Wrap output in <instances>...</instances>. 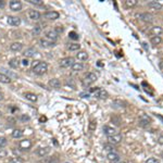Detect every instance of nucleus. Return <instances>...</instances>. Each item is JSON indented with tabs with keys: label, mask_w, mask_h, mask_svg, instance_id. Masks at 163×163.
<instances>
[{
	"label": "nucleus",
	"mask_w": 163,
	"mask_h": 163,
	"mask_svg": "<svg viewBox=\"0 0 163 163\" xmlns=\"http://www.w3.org/2000/svg\"><path fill=\"white\" fill-rule=\"evenodd\" d=\"M48 70V64L46 62H43V61L36 60L33 62L32 64V71L37 75H43L45 74Z\"/></svg>",
	"instance_id": "obj_1"
},
{
	"label": "nucleus",
	"mask_w": 163,
	"mask_h": 163,
	"mask_svg": "<svg viewBox=\"0 0 163 163\" xmlns=\"http://www.w3.org/2000/svg\"><path fill=\"white\" fill-rule=\"evenodd\" d=\"M96 81H97V75L95 74V73H88L85 77L83 78L82 84H83L84 87H88V86H90L92 84H94Z\"/></svg>",
	"instance_id": "obj_2"
},
{
	"label": "nucleus",
	"mask_w": 163,
	"mask_h": 163,
	"mask_svg": "<svg viewBox=\"0 0 163 163\" xmlns=\"http://www.w3.org/2000/svg\"><path fill=\"white\" fill-rule=\"evenodd\" d=\"M92 92H94V96L98 98V99H107L108 96H109V94L107 90L102 88H96V89H92Z\"/></svg>",
	"instance_id": "obj_3"
},
{
	"label": "nucleus",
	"mask_w": 163,
	"mask_h": 163,
	"mask_svg": "<svg viewBox=\"0 0 163 163\" xmlns=\"http://www.w3.org/2000/svg\"><path fill=\"white\" fill-rule=\"evenodd\" d=\"M137 18L142 21L146 22V23H151L153 21V15L151 13H148V12H145V13H139L137 14Z\"/></svg>",
	"instance_id": "obj_4"
},
{
	"label": "nucleus",
	"mask_w": 163,
	"mask_h": 163,
	"mask_svg": "<svg viewBox=\"0 0 163 163\" xmlns=\"http://www.w3.org/2000/svg\"><path fill=\"white\" fill-rule=\"evenodd\" d=\"M74 63V59L71 57H67V58H63V59H61L60 60V66L61 67H64V69H66V67H70L73 65Z\"/></svg>",
	"instance_id": "obj_5"
},
{
	"label": "nucleus",
	"mask_w": 163,
	"mask_h": 163,
	"mask_svg": "<svg viewBox=\"0 0 163 163\" xmlns=\"http://www.w3.org/2000/svg\"><path fill=\"white\" fill-rule=\"evenodd\" d=\"M58 37H59V35L54 32V29L48 31V32H46V34H45V38L50 40V41H52V43H56V41H57Z\"/></svg>",
	"instance_id": "obj_6"
},
{
	"label": "nucleus",
	"mask_w": 163,
	"mask_h": 163,
	"mask_svg": "<svg viewBox=\"0 0 163 163\" xmlns=\"http://www.w3.org/2000/svg\"><path fill=\"white\" fill-rule=\"evenodd\" d=\"M102 131L103 133L108 136V137H110V136H113V135H117V129L113 127H111V126H108V125H104L102 127Z\"/></svg>",
	"instance_id": "obj_7"
},
{
	"label": "nucleus",
	"mask_w": 163,
	"mask_h": 163,
	"mask_svg": "<svg viewBox=\"0 0 163 163\" xmlns=\"http://www.w3.org/2000/svg\"><path fill=\"white\" fill-rule=\"evenodd\" d=\"M19 147H20L21 150H29V149L32 147V142H31L29 139H23V140L20 142Z\"/></svg>",
	"instance_id": "obj_8"
},
{
	"label": "nucleus",
	"mask_w": 163,
	"mask_h": 163,
	"mask_svg": "<svg viewBox=\"0 0 163 163\" xmlns=\"http://www.w3.org/2000/svg\"><path fill=\"white\" fill-rule=\"evenodd\" d=\"M9 7L12 11H20L22 9V4L21 1H18V0H12L9 4Z\"/></svg>",
	"instance_id": "obj_9"
},
{
	"label": "nucleus",
	"mask_w": 163,
	"mask_h": 163,
	"mask_svg": "<svg viewBox=\"0 0 163 163\" xmlns=\"http://www.w3.org/2000/svg\"><path fill=\"white\" fill-rule=\"evenodd\" d=\"M108 140L110 142V145H117V144H120L121 140H122V136H121L120 134L113 135V136L108 137Z\"/></svg>",
	"instance_id": "obj_10"
},
{
	"label": "nucleus",
	"mask_w": 163,
	"mask_h": 163,
	"mask_svg": "<svg viewBox=\"0 0 163 163\" xmlns=\"http://www.w3.org/2000/svg\"><path fill=\"white\" fill-rule=\"evenodd\" d=\"M107 158L109 159V161H111V162H113V163H119L121 162V158L120 156L117 154V152H109L108 153V156H107Z\"/></svg>",
	"instance_id": "obj_11"
},
{
	"label": "nucleus",
	"mask_w": 163,
	"mask_h": 163,
	"mask_svg": "<svg viewBox=\"0 0 163 163\" xmlns=\"http://www.w3.org/2000/svg\"><path fill=\"white\" fill-rule=\"evenodd\" d=\"M148 8L152 11H159L162 9V4L158 1H150L148 2Z\"/></svg>",
	"instance_id": "obj_12"
},
{
	"label": "nucleus",
	"mask_w": 163,
	"mask_h": 163,
	"mask_svg": "<svg viewBox=\"0 0 163 163\" xmlns=\"http://www.w3.org/2000/svg\"><path fill=\"white\" fill-rule=\"evenodd\" d=\"M8 23L12 26H19L21 24V19L18 16H8Z\"/></svg>",
	"instance_id": "obj_13"
},
{
	"label": "nucleus",
	"mask_w": 163,
	"mask_h": 163,
	"mask_svg": "<svg viewBox=\"0 0 163 163\" xmlns=\"http://www.w3.org/2000/svg\"><path fill=\"white\" fill-rule=\"evenodd\" d=\"M59 16H60V14L57 11H48L45 14V18L48 19V20H57V19H59Z\"/></svg>",
	"instance_id": "obj_14"
},
{
	"label": "nucleus",
	"mask_w": 163,
	"mask_h": 163,
	"mask_svg": "<svg viewBox=\"0 0 163 163\" xmlns=\"http://www.w3.org/2000/svg\"><path fill=\"white\" fill-rule=\"evenodd\" d=\"M29 19H32V20H34V21H38V20H40V18H41L40 13H39L37 10H31L29 11Z\"/></svg>",
	"instance_id": "obj_15"
},
{
	"label": "nucleus",
	"mask_w": 163,
	"mask_h": 163,
	"mask_svg": "<svg viewBox=\"0 0 163 163\" xmlns=\"http://www.w3.org/2000/svg\"><path fill=\"white\" fill-rule=\"evenodd\" d=\"M48 84H49L50 87H52V88H56V89L60 88V87H61V82L59 81L58 78H52V79H50Z\"/></svg>",
	"instance_id": "obj_16"
},
{
	"label": "nucleus",
	"mask_w": 163,
	"mask_h": 163,
	"mask_svg": "<svg viewBox=\"0 0 163 163\" xmlns=\"http://www.w3.org/2000/svg\"><path fill=\"white\" fill-rule=\"evenodd\" d=\"M84 67H85V66H84V64L81 63V62H74V63H73V65L71 66V69H72V71L78 72V71H82Z\"/></svg>",
	"instance_id": "obj_17"
},
{
	"label": "nucleus",
	"mask_w": 163,
	"mask_h": 163,
	"mask_svg": "<svg viewBox=\"0 0 163 163\" xmlns=\"http://www.w3.org/2000/svg\"><path fill=\"white\" fill-rule=\"evenodd\" d=\"M50 152V147H45V148H39L37 150V154L39 157H45Z\"/></svg>",
	"instance_id": "obj_18"
},
{
	"label": "nucleus",
	"mask_w": 163,
	"mask_h": 163,
	"mask_svg": "<svg viewBox=\"0 0 163 163\" xmlns=\"http://www.w3.org/2000/svg\"><path fill=\"white\" fill-rule=\"evenodd\" d=\"M36 53H37V50L34 49V48H29V49H26L24 51V56L26 58H32L34 57Z\"/></svg>",
	"instance_id": "obj_19"
},
{
	"label": "nucleus",
	"mask_w": 163,
	"mask_h": 163,
	"mask_svg": "<svg viewBox=\"0 0 163 163\" xmlns=\"http://www.w3.org/2000/svg\"><path fill=\"white\" fill-rule=\"evenodd\" d=\"M76 58L79 61H86L88 59V53L86 51H78V53L76 54Z\"/></svg>",
	"instance_id": "obj_20"
},
{
	"label": "nucleus",
	"mask_w": 163,
	"mask_h": 163,
	"mask_svg": "<svg viewBox=\"0 0 163 163\" xmlns=\"http://www.w3.org/2000/svg\"><path fill=\"white\" fill-rule=\"evenodd\" d=\"M150 32L151 34H153V36H160L163 33V29L161 26H153Z\"/></svg>",
	"instance_id": "obj_21"
},
{
	"label": "nucleus",
	"mask_w": 163,
	"mask_h": 163,
	"mask_svg": "<svg viewBox=\"0 0 163 163\" xmlns=\"http://www.w3.org/2000/svg\"><path fill=\"white\" fill-rule=\"evenodd\" d=\"M39 43H40V45H41L43 47H53L54 46V43H52V41H50V40L46 39L45 37L40 39V40H39Z\"/></svg>",
	"instance_id": "obj_22"
},
{
	"label": "nucleus",
	"mask_w": 163,
	"mask_h": 163,
	"mask_svg": "<svg viewBox=\"0 0 163 163\" xmlns=\"http://www.w3.org/2000/svg\"><path fill=\"white\" fill-rule=\"evenodd\" d=\"M149 124H150V120H149L148 117H142L140 119H139V125H140V126H142V127H147Z\"/></svg>",
	"instance_id": "obj_23"
},
{
	"label": "nucleus",
	"mask_w": 163,
	"mask_h": 163,
	"mask_svg": "<svg viewBox=\"0 0 163 163\" xmlns=\"http://www.w3.org/2000/svg\"><path fill=\"white\" fill-rule=\"evenodd\" d=\"M150 43L152 44L153 46H157V45H160V44L162 43V38H161L160 36H152V37L150 38Z\"/></svg>",
	"instance_id": "obj_24"
},
{
	"label": "nucleus",
	"mask_w": 163,
	"mask_h": 163,
	"mask_svg": "<svg viewBox=\"0 0 163 163\" xmlns=\"http://www.w3.org/2000/svg\"><path fill=\"white\" fill-rule=\"evenodd\" d=\"M22 48H23V45L21 43H13L10 46V49L12 51H21Z\"/></svg>",
	"instance_id": "obj_25"
},
{
	"label": "nucleus",
	"mask_w": 163,
	"mask_h": 163,
	"mask_svg": "<svg viewBox=\"0 0 163 163\" xmlns=\"http://www.w3.org/2000/svg\"><path fill=\"white\" fill-rule=\"evenodd\" d=\"M0 83H4V84H10L11 78L9 76H7L4 73H0Z\"/></svg>",
	"instance_id": "obj_26"
},
{
	"label": "nucleus",
	"mask_w": 163,
	"mask_h": 163,
	"mask_svg": "<svg viewBox=\"0 0 163 163\" xmlns=\"http://www.w3.org/2000/svg\"><path fill=\"white\" fill-rule=\"evenodd\" d=\"M9 65H10L12 69H18L20 66V60L14 58V59H12V60L9 61Z\"/></svg>",
	"instance_id": "obj_27"
},
{
	"label": "nucleus",
	"mask_w": 163,
	"mask_h": 163,
	"mask_svg": "<svg viewBox=\"0 0 163 163\" xmlns=\"http://www.w3.org/2000/svg\"><path fill=\"white\" fill-rule=\"evenodd\" d=\"M24 97L27 100H29V101H33V102H35L36 100H37V96H36L35 94H31V92H26Z\"/></svg>",
	"instance_id": "obj_28"
},
{
	"label": "nucleus",
	"mask_w": 163,
	"mask_h": 163,
	"mask_svg": "<svg viewBox=\"0 0 163 163\" xmlns=\"http://www.w3.org/2000/svg\"><path fill=\"white\" fill-rule=\"evenodd\" d=\"M23 131L22 129H14V131L12 132V137L13 138H21L22 136H23Z\"/></svg>",
	"instance_id": "obj_29"
},
{
	"label": "nucleus",
	"mask_w": 163,
	"mask_h": 163,
	"mask_svg": "<svg viewBox=\"0 0 163 163\" xmlns=\"http://www.w3.org/2000/svg\"><path fill=\"white\" fill-rule=\"evenodd\" d=\"M137 4H138V0H126L125 1V4L128 8H134L135 6H137Z\"/></svg>",
	"instance_id": "obj_30"
},
{
	"label": "nucleus",
	"mask_w": 163,
	"mask_h": 163,
	"mask_svg": "<svg viewBox=\"0 0 163 163\" xmlns=\"http://www.w3.org/2000/svg\"><path fill=\"white\" fill-rule=\"evenodd\" d=\"M9 163H24V160L20 157H13V158L9 159Z\"/></svg>",
	"instance_id": "obj_31"
},
{
	"label": "nucleus",
	"mask_w": 163,
	"mask_h": 163,
	"mask_svg": "<svg viewBox=\"0 0 163 163\" xmlns=\"http://www.w3.org/2000/svg\"><path fill=\"white\" fill-rule=\"evenodd\" d=\"M69 49L71 50V51H78V50L81 49V45L79 44H71L70 46H69Z\"/></svg>",
	"instance_id": "obj_32"
},
{
	"label": "nucleus",
	"mask_w": 163,
	"mask_h": 163,
	"mask_svg": "<svg viewBox=\"0 0 163 163\" xmlns=\"http://www.w3.org/2000/svg\"><path fill=\"white\" fill-rule=\"evenodd\" d=\"M7 138L6 137H0V148H2L7 145Z\"/></svg>",
	"instance_id": "obj_33"
},
{
	"label": "nucleus",
	"mask_w": 163,
	"mask_h": 163,
	"mask_svg": "<svg viewBox=\"0 0 163 163\" xmlns=\"http://www.w3.org/2000/svg\"><path fill=\"white\" fill-rule=\"evenodd\" d=\"M29 1L32 4H35V6H41L43 4V0H29Z\"/></svg>",
	"instance_id": "obj_34"
},
{
	"label": "nucleus",
	"mask_w": 163,
	"mask_h": 163,
	"mask_svg": "<svg viewBox=\"0 0 163 163\" xmlns=\"http://www.w3.org/2000/svg\"><path fill=\"white\" fill-rule=\"evenodd\" d=\"M112 104H113V106L120 104L119 107H121V108H122V107H125V102H123V101H121V100H114L113 102H112Z\"/></svg>",
	"instance_id": "obj_35"
},
{
	"label": "nucleus",
	"mask_w": 163,
	"mask_h": 163,
	"mask_svg": "<svg viewBox=\"0 0 163 163\" xmlns=\"http://www.w3.org/2000/svg\"><path fill=\"white\" fill-rule=\"evenodd\" d=\"M63 31H64L63 26H56V27H54V32L57 33L58 35L61 34V33H63Z\"/></svg>",
	"instance_id": "obj_36"
},
{
	"label": "nucleus",
	"mask_w": 163,
	"mask_h": 163,
	"mask_svg": "<svg viewBox=\"0 0 163 163\" xmlns=\"http://www.w3.org/2000/svg\"><path fill=\"white\" fill-rule=\"evenodd\" d=\"M146 163H160L159 160L156 159V158H149V159L146 160Z\"/></svg>",
	"instance_id": "obj_37"
},
{
	"label": "nucleus",
	"mask_w": 163,
	"mask_h": 163,
	"mask_svg": "<svg viewBox=\"0 0 163 163\" xmlns=\"http://www.w3.org/2000/svg\"><path fill=\"white\" fill-rule=\"evenodd\" d=\"M104 150L109 151V152H113V147L111 145H104Z\"/></svg>",
	"instance_id": "obj_38"
},
{
	"label": "nucleus",
	"mask_w": 163,
	"mask_h": 163,
	"mask_svg": "<svg viewBox=\"0 0 163 163\" xmlns=\"http://www.w3.org/2000/svg\"><path fill=\"white\" fill-rule=\"evenodd\" d=\"M69 36H70V38H72V39H78V34H76L75 32H71Z\"/></svg>",
	"instance_id": "obj_39"
},
{
	"label": "nucleus",
	"mask_w": 163,
	"mask_h": 163,
	"mask_svg": "<svg viewBox=\"0 0 163 163\" xmlns=\"http://www.w3.org/2000/svg\"><path fill=\"white\" fill-rule=\"evenodd\" d=\"M89 128H90L92 131H94V129L96 128V122H95V121H92V122H90V125H89Z\"/></svg>",
	"instance_id": "obj_40"
},
{
	"label": "nucleus",
	"mask_w": 163,
	"mask_h": 163,
	"mask_svg": "<svg viewBox=\"0 0 163 163\" xmlns=\"http://www.w3.org/2000/svg\"><path fill=\"white\" fill-rule=\"evenodd\" d=\"M22 64H23L24 66H29V61L27 60V59H23V60H22Z\"/></svg>",
	"instance_id": "obj_41"
},
{
	"label": "nucleus",
	"mask_w": 163,
	"mask_h": 163,
	"mask_svg": "<svg viewBox=\"0 0 163 163\" xmlns=\"http://www.w3.org/2000/svg\"><path fill=\"white\" fill-rule=\"evenodd\" d=\"M39 32H40V27H39V26H36L35 29H33V34H35V35H37Z\"/></svg>",
	"instance_id": "obj_42"
},
{
	"label": "nucleus",
	"mask_w": 163,
	"mask_h": 163,
	"mask_svg": "<svg viewBox=\"0 0 163 163\" xmlns=\"http://www.w3.org/2000/svg\"><path fill=\"white\" fill-rule=\"evenodd\" d=\"M47 163H59V161H58V159H56V158H52V159L48 160V162Z\"/></svg>",
	"instance_id": "obj_43"
},
{
	"label": "nucleus",
	"mask_w": 163,
	"mask_h": 163,
	"mask_svg": "<svg viewBox=\"0 0 163 163\" xmlns=\"http://www.w3.org/2000/svg\"><path fill=\"white\" fill-rule=\"evenodd\" d=\"M21 120L22 121H29V115H25V114H23L21 117Z\"/></svg>",
	"instance_id": "obj_44"
},
{
	"label": "nucleus",
	"mask_w": 163,
	"mask_h": 163,
	"mask_svg": "<svg viewBox=\"0 0 163 163\" xmlns=\"http://www.w3.org/2000/svg\"><path fill=\"white\" fill-rule=\"evenodd\" d=\"M6 156H7V152H6L4 150H0V158H1V157H6Z\"/></svg>",
	"instance_id": "obj_45"
},
{
	"label": "nucleus",
	"mask_w": 163,
	"mask_h": 163,
	"mask_svg": "<svg viewBox=\"0 0 163 163\" xmlns=\"http://www.w3.org/2000/svg\"><path fill=\"white\" fill-rule=\"evenodd\" d=\"M158 142H159L160 145H163V136H160L159 138H158Z\"/></svg>",
	"instance_id": "obj_46"
},
{
	"label": "nucleus",
	"mask_w": 163,
	"mask_h": 163,
	"mask_svg": "<svg viewBox=\"0 0 163 163\" xmlns=\"http://www.w3.org/2000/svg\"><path fill=\"white\" fill-rule=\"evenodd\" d=\"M4 6H6V2L2 1V0H0V8L2 9V8H4Z\"/></svg>",
	"instance_id": "obj_47"
},
{
	"label": "nucleus",
	"mask_w": 163,
	"mask_h": 163,
	"mask_svg": "<svg viewBox=\"0 0 163 163\" xmlns=\"http://www.w3.org/2000/svg\"><path fill=\"white\" fill-rule=\"evenodd\" d=\"M1 100H4V94H2V92H0V101H1Z\"/></svg>",
	"instance_id": "obj_48"
},
{
	"label": "nucleus",
	"mask_w": 163,
	"mask_h": 163,
	"mask_svg": "<svg viewBox=\"0 0 163 163\" xmlns=\"http://www.w3.org/2000/svg\"><path fill=\"white\" fill-rule=\"evenodd\" d=\"M160 69H161V70L163 71V61L161 62V63H160Z\"/></svg>",
	"instance_id": "obj_49"
},
{
	"label": "nucleus",
	"mask_w": 163,
	"mask_h": 163,
	"mask_svg": "<svg viewBox=\"0 0 163 163\" xmlns=\"http://www.w3.org/2000/svg\"><path fill=\"white\" fill-rule=\"evenodd\" d=\"M43 121H46V117H40V122H43Z\"/></svg>",
	"instance_id": "obj_50"
},
{
	"label": "nucleus",
	"mask_w": 163,
	"mask_h": 163,
	"mask_svg": "<svg viewBox=\"0 0 163 163\" xmlns=\"http://www.w3.org/2000/svg\"><path fill=\"white\" fill-rule=\"evenodd\" d=\"M0 117H1V112H0Z\"/></svg>",
	"instance_id": "obj_51"
},
{
	"label": "nucleus",
	"mask_w": 163,
	"mask_h": 163,
	"mask_svg": "<svg viewBox=\"0 0 163 163\" xmlns=\"http://www.w3.org/2000/svg\"><path fill=\"white\" fill-rule=\"evenodd\" d=\"M119 163H124V162H119Z\"/></svg>",
	"instance_id": "obj_52"
},
{
	"label": "nucleus",
	"mask_w": 163,
	"mask_h": 163,
	"mask_svg": "<svg viewBox=\"0 0 163 163\" xmlns=\"http://www.w3.org/2000/svg\"><path fill=\"white\" fill-rule=\"evenodd\" d=\"M66 163H67V162H66Z\"/></svg>",
	"instance_id": "obj_53"
}]
</instances>
